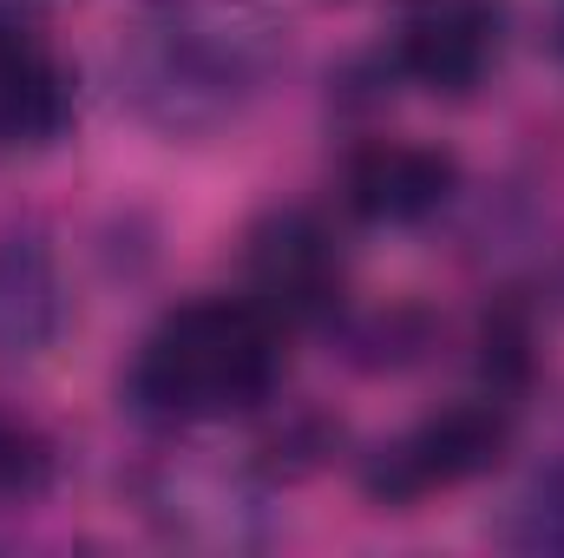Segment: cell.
<instances>
[{"label":"cell","mask_w":564,"mask_h":558,"mask_svg":"<svg viewBox=\"0 0 564 558\" xmlns=\"http://www.w3.org/2000/svg\"><path fill=\"white\" fill-rule=\"evenodd\" d=\"M512 447V408L499 395L486 401H453L421 427H408L401 440H388L381 453H368L361 466V493L375 506H421L433 493H453L479 473H492Z\"/></svg>","instance_id":"cell-3"},{"label":"cell","mask_w":564,"mask_h":558,"mask_svg":"<svg viewBox=\"0 0 564 558\" xmlns=\"http://www.w3.org/2000/svg\"><path fill=\"white\" fill-rule=\"evenodd\" d=\"M289 60L276 0H144L112 40L119 106L164 139L237 126Z\"/></svg>","instance_id":"cell-1"},{"label":"cell","mask_w":564,"mask_h":558,"mask_svg":"<svg viewBox=\"0 0 564 558\" xmlns=\"http://www.w3.org/2000/svg\"><path fill=\"white\" fill-rule=\"evenodd\" d=\"M453 191H459V158L440 144L375 139L348 158V204L361 224H388V230L426 224L433 211H446Z\"/></svg>","instance_id":"cell-8"},{"label":"cell","mask_w":564,"mask_h":558,"mask_svg":"<svg viewBox=\"0 0 564 558\" xmlns=\"http://www.w3.org/2000/svg\"><path fill=\"white\" fill-rule=\"evenodd\" d=\"M73 73L53 53L46 0H0V158H33L73 132Z\"/></svg>","instance_id":"cell-5"},{"label":"cell","mask_w":564,"mask_h":558,"mask_svg":"<svg viewBox=\"0 0 564 558\" xmlns=\"http://www.w3.org/2000/svg\"><path fill=\"white\" fill-rule=\"evenodd\" d=\"M243 282L263 315H276L282 329H302L335 315L348 270L335 230L315 211H270L243 244Z\"/></svg>","instance_id":"cell-6"},{"label":"cell","mask_w":564,"mask_h":558,"mask_svg":"<svg viewBox=\"0 0 564 558\" xmlns=\"http://www.w3.org/2000/svg\"><path fill=\"white\" fill-rule=\"evenodd\" d=\"M144 519L177 539V546H204V552H237V546H263L270 539V506L263 486L243 466L204 460V453H171L139 480Z\"/></svg>","instance_id":"cell-4"},{"label":"cell","mask_w":564,"mask_h":558,"mask_svg":"<svg viewBox=\"0 0 564 558\" xmlns=\"http://www.w3.org/2000/svg\"><path fill=\"white\" fill-rule=\"evenodd\" d=\"M66 335V282L40 230L0 237V368L40 362Z\"/></svg>","instance_id":"cell-9"},{"label":"cell","mask_w":564,"mask_h":558,"mask_svg":"<svg viewBox=\"0 0 564 558\" xmlns=\"http://www.w3.org/2000/svg\"><path fill=\"white\" fill-rule=\"evenodd\" d=\"M499 546L512 552H539V558H564V460L539 466L506 506H499V526H492Z\"/></svg>","instance_id":"cell-10"},{"label":"cell","mask_w":564,"mask_h":558,"mask_svg":"<svg viewBox=\"0 0 564 558\" xmlns=\"http://www.w3.org/2000/svg\"><path fill=\"white\" fill-rule=\"evenodd\" d=\"M479 348H486L479 362H486L492 388H525V375H532V315L519 302H499L479 329Z\"/></svg>","instance_id":"cell-11"},{"label":"cell","mask_w":564,"mask_h":558,"mask_svg":"<svg viewBox=\"0 0 564 558\" xmlns=\"http://www.w3.org/2000/svg\"><path fill=\"white\" fill-rule=\"evenodd\" d=\"M282 382V322L250 296H197L171 309L126 368V401L164 427L250 415Z\"/></svg>","instance_id":"cell-2"},{"label":"cell","mask_w":564,"mask_h":558,"mask_svg":"<svg viewBox=\"0 0 564 558\" xmlns=\"http://www.w3.org/2000/svg\"><path fill=\"white\" fill-rule=\"evenodd\" d=\"M499 40H506L499 0H414L394 33V66L440 99H466L499 66Z\"/></svg>","instance_id":"cell-7"},{"label":"cell","mask_w":564,"mask_h":558,"mask_svg":"<svg viewBox=\"0 0 564 558\" xmlns=\"http://www.w3.org/2000/svg\"><path fill=\"white\" fill-rule=\"evenodd\" d=\"M558 40H564V13H558Z\"/></svg>","instance_id":"cell-12"}]
</instances>
